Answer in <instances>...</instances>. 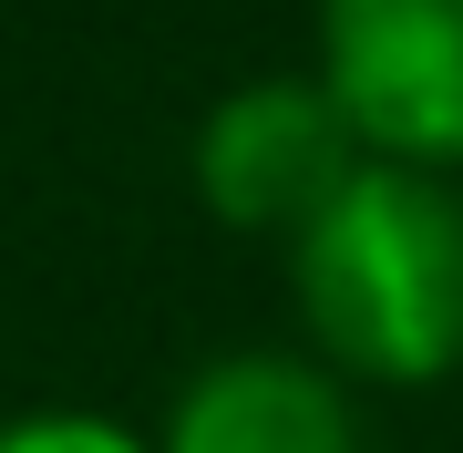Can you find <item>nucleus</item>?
<instances>
[{"instance_id": "nucleus-4", "label": "nucleus", "mask_w": 463, "mask_h": 453, "mask_svg": "<svg viewBox=\"0 0 463 453\" xmlns=\"http://www.w3.org/2000/svg\"><path fill=\"white\" fill-rule=\"evenodd\" d=\"M155 453H361V402L319 351H216L165 402Z\"/></svg>"}, {"instance_id": "nucleus-3", "label": "nucleus", "mask_w": 463, "mask_h": 453, "mask_svg": "<svg viewBox=\"0 0 463 453\" xmlns=\"http://www.w3.org/2000/svg\"><path fill=\"white\" fill-rule=\"evenodd\" d=\"M319 83L371 155L463 165V0H319Z\"/></svg>"}, {"instance_id": "nucleus-5", "label": "nucleus", "mask_w": 463, "mask_h": 453, "mask_svg": "<svg viewBox=\"0 0 463 453\" xmlns=\"http://www.w3.org/2000/svg\"><path fill=\"white\" fill-rule=\"evenodd\" d=\"M0 453H155L134 422L114 412H72V402H52V412H11L0 422Z\"/></svg>"}, {"instance_id": "nucleus-2", "label": "nucleus", "mask_w": 463, "mask_h": 453, "mask_svg": "<svg viewBox=\"0 0 463 453\" xmlns=\"http://www.w3.org/2000/svg\"><path fill=\"white\" fill-rule=\"evenodd\" d=\"M185 165H196V196H206L216 227L279 237L288 248V237L371 165V145H361V124L340 114V93L319 83V72H268V83H237V93L206 103Z\"/></svg>"}, {"instance_id": "nucleus-1", "label": "nucleus", "mask_w": 463, "mask_h": 453, "mask_svg": "<svg viewBox=\"0 0 463 453\" xmlns=\"http://www.w3.org/2000/svg\"><path fill=\"white\" fill-rule=\"evenodd\" d=\"M288 299L340 382L422 392L463 371V196L453 175L371 155L288 237Z\"/></svg>"}]
</instances>
